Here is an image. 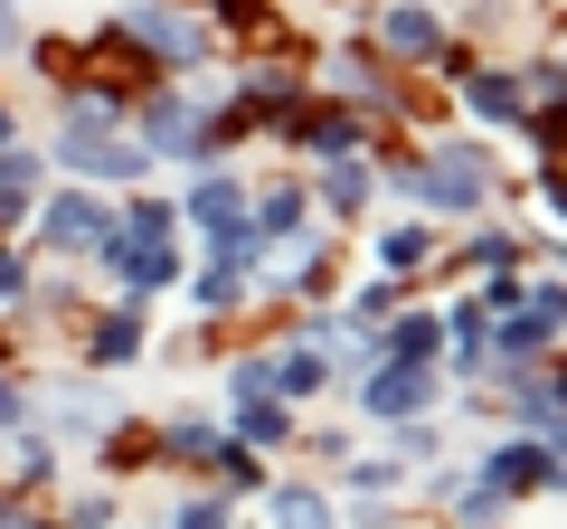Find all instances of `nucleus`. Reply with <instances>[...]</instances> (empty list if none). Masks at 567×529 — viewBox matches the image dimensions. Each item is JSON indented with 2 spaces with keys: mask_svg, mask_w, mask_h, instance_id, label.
Segmentation results:
<instances>
[{
  "mask_svg": "<svg viewBox=\"0 0 567 529\" xmlns=\"http://www.w3.org/2000/svg\"><path fill=\"white\" fill-rule=\"evenodd\" d=\"M58 162L85 170V180H142L152 152L123 133V104L114 95H76V114H66V133H58Z\"/></svg>",
  "mask_w": 567,
  "mask_h": 529,
  "instance_id": "obj_1",
  "label": "nucleus"
},
{
  "mask_svg": "<svg viewBox=\"0 0 567 529\" xmlns=\"http://www.w3.org/2000/svg\"><path fill=\"white\" fill-rule=\"evenodd\" d=\"M483 180H492V162H483L473 143H445L425 170H398V189H406L416 208H473V199H483Z\"/></svg>",
  "mask_w": 567,
  "mask_h": 529,
  "instance_id": "obj_2",
  "label": "nucleus"
},
{
  "mask_svg": "<svg viewBox=\"0 0 567 529\" xmlns=\"http://www.w3.org/2000/svg\"><path fill=\"white\" fill-rule=\"evenodd\" d=\"M114 29L123 39H142L152 48V58H199V20H181V10H171V0H133V10H114Z\"/></svg>",
  "mask_w": 567,
  "mask_h": 529,
  "instance_id": "obj_3",
  "label": "nucleus"
},
{
  "mask_svg": "<svg viewBox=\"0 0 567 529\" xmlns=\"http://www.w3.org/2000/svg\"><path fill=\"white\" fill-rule=\"evenodd\" d=\"M39 237L58 246V256H85V246H104L114 227H104L95 199H48V208H39Z\"/></svg>",
  "mask_w": 567,
  "mask_h": 529,
  "instance_id": "obj_4",
  "label": "nucleus"
},
{
  "mask_svg": "<svg viewBox=\"0 0 567 529\" xmlns=\"http://www.w3.org/2000/svg\"><path fill=\"white\" fill-rule=\"evenodd\" d=\"M425 397H435V369H425V360H388L379 378H369V407H379V416H416Z\"/></svg>",
  "mask_w": 567,
  "mask_h": 529,
  "instance_id": "obj_5",
  "label": "nucleus"
},
{
  "mask_svg": "<svg viewBox=\"0 0 567 529\" xmlns=\"http://www.w3.org/2000/svg\"><path fill=\"white\" fill-rule=\"evenodd\" d=\"M199 143V104L189 95H152V114H142V152L162 162V152H189Z\"/></svg>",
  "mask_w": 567,
  "mask_h": 529,
  "instance_id": "obj_6",
  "label": "nucleus"
},
{
  "mask_svg": "<svg viewBox=\"0 0 567 529\" xmlns=\"http://www.w3.org/2000/svg\"><path fill=\"white\" fill-rule=\"evenodd\" d=\"M529 483H548V445H492L483 491H529Z\"/></svg>",
  "mask_w": 567,
  "mask_h": 529,
  "instance_id": "obj_7",
  "label": "nucleus"
},
{
  "mask_svg": "<svg viewBox=\"0 0 567 529\" xmlns=\"http://www.w3.org/2000/svg\"><path fill=\"white\" fill-rule=\"evenodd\" d=\"M388 48H398V58H435V48H445V20L416 10V0H398V10H388Z\"/></svg>",
  "mask_w": 567,
  "mask_h": 529,
  "instance_id": "obj_8",
  "label": "nucleus"
},
{
  "mask_svg": "<svg viewBox=\"0 0 567 529\" xmlns=\"http://www.w3.org/2000/svg\"><path fill=\"white\" fill-rule=\"evenodd\" d=\"M464 104H473L483 123H520V114H529V104H520V76H492V66H483V76H464Z\"/></svg>",
  "mask_w": 567,
  "mask_h": 529,
  "instance_id": "obj_9",
  "label": "nucleus"
},
{
  "mask_svg": "<svg viewBox=\"0 0 567 529\" xmlns=\"http://www.w3.org/2000/svg\"><path fill=\"white\" fill-rule=\"evenodd\" d=\"M275 529H331V501H322V491H303V483H284L275 491Z\"/></svg>",
  "mask_w": 567,
  "mask_h": 529,
  "instance_id": "obj_10",
  "label": "nucleus"
},
{
  "mask_svg": "<svg viewBox=\"0 0 567 529\" xmlns=\"http://www.w3.org/2000/svg\"><path fill=\"white\" fill-rule=\"evenodd\" d=\"M246 227H256V237H293V227H303V199H293V189H265Z\"/></svg>",
  "mask_w": 567,
  "mask_h": 529,
  "instance_id": "obj_11",
  "label": "nucleus"
},
{
  "mask_svg": "<svg viewBox=\"0 0 567 529\" xmlns=\"http://www.w3.org/2000/svg\"><path fill=\"white\" fill-rule=\"evenodd\" d=\"M133 350H142V312L123 303L114 322H95V360H133Z\"/></svg>",
  "mask_w": 567,
  "mask_h": 529,
  "instance_id": "obj_12",
  "label": "nucleus"
},
{
  "mask_svg": "<svg viewBox=\"0 0 567 529\" xmlns=\"http://www.w3.org/2000/svg\"><path fill=\"white\" fill-rule=\"evenodd\" d=\"M350 143H360L350 114H312V152H322V162H350Z\"/></svg>",
  "mask_w": 567,
  "mask_h": 529,
  "instance_id": "obj_13",
  "label": "nucleus"
},
{
  "mask_svg": "<svg viewBox=\"0 0 567 529\" xmlns=\"http://www.w3.org/2000/svg\"><path fill=\"white\" fill-rule=\"evenodd\" d=\"M425 350H435V312H416V322L388 331V360H425Z\"/></svg>",
  "mask_w": 567,
  "mask_h": 529,
  "instance_id": "obj_14",
  "label": "nucleus"
},
{
  "mask_svg": "<svg viewBox=\"0 0 567 529\" xmlns=\"http://www.w3.org/2000/svg\"><path fill=\"white\" fill-rule=\"evenodd\" d=\"M322 189H331V208H360V199H369V170H360V162H331Z\"/></svg>",
  "mask_w": 567,
  "mask_h": 529,
  "instance_id": "obj_15",
  "label": "nucleus"
},
{
  "mask_svg": "<svg viewBox=\"0 0 567 529\" xmlns=\"http://www.w3.org/2000/svg\"><path fill=\"white\" fill-rule=\"evenodd\" d=\"M275 378H284V397H312V387H322V360H312V350H293Z\"/></svg>",
  "mask_w": 567,
  "mask_h": 529,
  "instance_id": "obj_16",
  "label": "nucleus"
},
{
  "mask_svg": "<svg viewBox=\"0 0 567 529\" xmlns=\"http://www.w3.org/2000/svg\"><path fill=\"white\" fill-rule=\"evenodd\" d=\"M237 435H246V445H256V435H265V445H275V435H284V416L265 407V397H246V407H237Z\"/></svg>",
  "mask_w": 567,
  "mask_h": 529,
  "instance_id": "obj_17",
  "label": "nucleus"
},
{
  "mask_svg": "<svg viewBox=\"0 0 567 529\" xmlns=\"http://www.w3.org/2000/svg\"><path fill=\"white\" fill-rule=\"evenodd\" d=\"M199 303H208V312H227V303H237V264H218V274H199Z\"/></svg>",
  "mask_w": 567,
  "mask_h": 529,
  "instance_id": "obj_18",
  "label": "nucleus"
},
{
  "mask_svg": "<svg viewBox=\"0 0 567 529\" xmlns=\"http://www.w3.org/2000/svg\"><path fill=\"white\" fill-rule=\"evenodd\" d=\"M181 529H227V501H208V491H199V501H181Z\"/></svg>",
  "mask_w": 567,
  "mask_h": 529,
  "instance_id": "obj_19",
  "label": "nucleus"
},
{
  "mask_svg": "<svg viewBox=\"0 0 567 529\" xmlns=\"http://www.w3.org/2000/svg\"><path fill=\"white\" fill-rule=\"evenodd\" d=\"M379 256H388V264H425V237H416V227H398V237H388Z\"/></svg>",
  "mask_w": 567,
  "mask_h": 529,
  "instance_id": "obj_20",
  "label": "nucleus"
},
{
  "mask_svg": "<svg viewBox=\"0 0 567 529\" xmlns=\"http://www.w3.org/2000/svg\"><path fill=\"white\" fill-rule=\"evenodd\" d=\"M29 180V152H0V189H20Z\"/></svg>",
  "mask_w": 567,
  "mask_h": 529,
  "instance_id": "obj_21",
  "label": "nucleus"
},
{
  "mask_svg": "<svg viewBox=\"0 0 567 529\" xmlns=\"http://www.w3.org/2000/svg\"><path fill=\"white\" fill-rule=\"evenodd\" d=\"M548 473L567 483V416H558V435H548Z\"/></svg>",
  "mask_w": 567,
  "mask_h": 529,
  "instance_id": "obj_22",
  "label": "nucleus"
},
{
  "mask_svg": "<svg viewBox=\"0 0 567 529\" xmlns=\"http://www.w3.org/2000/svg\"><path fill=\"white\" fill-rule=\"evenodd\" d=\"M0 426H20V387L0 378Z\"/></svg>",
  "mask_w": 567,
  "mask_h": 529,
  "instance_id": "obj_23",
  "label": "nucleus"
},
{
  "mask_svg": "<svg viewBox=\"0 0 567 529\" xmlns=\"http://www.w3.org/2000/svg\"><path fill=\"white\" fill-rule=\"evenodd\" d=\"M0 48H20V10L10 0H0Z\"/></svg>",
  "mask_w": 567,
  "mask_h": 529,
  "instance_id": "obj_24",
  "label": "nucleus"
},
{
  "mask_svg": "<svg viewBox=\"0 0 567 529\" xmlns=\"http://www.w3.org/2000/svg\"><path fill=\"white\" fill-rule=\"evenodd\" d=\"M29 284V274H20V256H0V293H20Z\"/></svg>",
  "mask_w": 567,
  "mask_h": 529,
  "instance_id": "obj_25",
  "label": "nucleus"
},
{
  "mask_svg": "<svg viewBox=\"0 0 567 529\" xmlns=\"http://www.w3.org/2000/svg\"><path fill=\"white\" fill-rule=\"evenodd\" d=\"M548 208H558V218H567V170H548Z\"/></svg>",
  "mask_w": 567,
  "mask_h": 529,
  "instance_id": "obj_26",
  "label": "nucleus"
}]
</instances>
